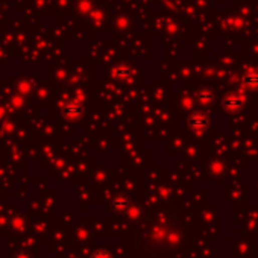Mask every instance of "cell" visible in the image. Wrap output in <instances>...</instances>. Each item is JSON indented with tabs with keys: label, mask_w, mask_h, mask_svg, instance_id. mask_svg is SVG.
<instances>
[{
	"label": "cell",
	"mask_w": 258,
	"mask_h": 258,
	"mask_svg": "<svg viewBox=\"0 0 258 258\" xmlns=\"http://www.w3.org/2000/svg\"><path fill=\"white\" fill-rule=\"evenodd\" d=\"M188 124L190 127L193 129L195 133H204L205 129L208 127L210 124V117L207 114H202V112H196V114H193L190 118H188Z\"/></svg>",
	"instance_id": "obj_1"
},
{
	"label": "cell",
	"mask_w": 258,
	"mask_h": 258,
	"mask_svg": "<svg viewBox=\"0 0 258 258\" xmlns=\"http://www.w3.org/2000/svg\"><path fill=\"white\" fill-rule=\"evenodd\" d=\"M241 105H243V96H238V94H229L223 100V108L229 112L238 111Z\"/></svg>",
	"instance_id": "obj_2"
},
{
	"label": "cell",
	"mask_w": 258,
	"mask_h": 258,
	"mask_svg": "<svg viewBox=\"0 0 258 258\" xmlns=\"http://www.w3.org/2000/svg\"><path fill=\"white\" fill-rule=\"evenodd\" d=\"M111 205L115 211H120V213H126L129 208H131V199L124 195H118L115 196L112 201H111Z\"/></svg>",
	"instance_id": "obj_3"
},
{
	"label": "cell",
	"mask_w": 258,
	"mask_h": 258,
	"mask_svg": "<svg viewBox=\"0 0 258 258\" xmlns=\"http://www.w3.org/2000/svg\"><path fill=\"white\" fill-rule=\"evenodd\" d=\"M81 114H82V108L79 105H67L66 108H64V115L70 120L78 118Z\"/></svg>",
	"instance_id": "obj_4"
},
{
	"label": "cell",
	"mask_w": 258,
	"mask_h": 258,
	"mask_svg": "<svg viewBox=\"0 0 258 258\" xmlns=\"http://www.w3.org/2000/svg\"><path fill=\"white\" fill-rule=\"evenodd\" d=\"M90 258H112V255H111L108 250H103V249H100V250H96V252H93Z\"/></svg>",
	"instance_id": "obj_5"
},
{
	"label": "cell",
	"mask_w": 258,
	"mask_h": 258,
	"mask_svg": "<svg viewBox=\"0 0 258 258\" xmlns=\"http://www.w3.org/2000/svg\"><path fill=\"white\" fill-rule=\"evenodd\" d=\"M211 99H213V93L211 91H201L199 93V100L201 102L208 103V102H211Z\"/></svg>",
	"instance_id": "obj_6"
}]
</instances>
